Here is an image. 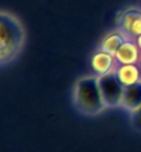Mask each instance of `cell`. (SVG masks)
Returning a JSON list of instances; mask_svg holds the SVG:
<instances>
[{
  "label": "cell",
  "instance_id": "9c48e42d",
  "mask_svg": "<svg viewBox=\"0 0 141 152\" xmlns=\"http://www.w3.org/2000/svg\"><path fill=\"white\" fill-rule=\"evenodd\" d=\"M116 75L121 80V83L127 87L132 84L137 83L141 80V71L137 66V64H127V65H118L116 66Z\"/></svg>",
  "mask_w": 141,
  "mask_h": 152
},
{
  "label": "cell",
  "instance_id": "8fae6325",
  "mask_svg": "<svg viewBox=\"0 0 141 152\" xmlns=\"http://www.w3.org/2000/svg\"><path fill=\"white\" fill-rule=\"evenodd\" d=\"M141 35V20H138L133 25V28L130 31V37H138Z\"/></svg>",
  "mask_w": 141,
  "mask_h": 152
},
{
  "label": "cell",
  "instance_id": "5b68a950",
  "mask_svg": "<svg viewBox=\"0 0 141 152\" xmlns=\"http://www.w3.org/2000/svg\"><path fill=\"white\" fill-rule=\"evenodd\" d=\"M90 64H91V68H93L94 73L100 76V75H104V73L111 72L113 69H116L118 62L115 56L102 51V50H98L97 53L93 54Z\"/></svg>",
  "mask_w": 141,
  "mask_h": 152
},
{
  "label": "cell",
  "instance_id": "8992f818",
  "mask_svg": "<svg viewBox=\"0 0 141 152\" xmlns=\"http://www.w3.org/2000/svg\"><path fill=\"white\" fill-rule=\"evenodd\" d=\"M122 108H125L129 112H136L141 107V80L137 83L125 87L123 98H122Z\"/></svg>",
  "mask_w": 141,
  "mask_h": 152
},
{
  "label": "cell",
  "instance_id": "52a82bcc",
  "mask_svg": "<svg viewBox=\"0 0 141 152\" xmlns=\"http://www.w3.org/2000/svg\"><path fill=\"white\" fill-rule=\"evenodd\" d=\"M129 39L130 37L125 32H122L121 29L119 31H112V32L107 33L102 37V40H101V43H100V50L115 56L119 51V48L123 46V43Z\"/></svg>",
  "mask_w": 141,
  "mask_h": 152
},
{
  "label": "cell",
  "instance_id": "7a4b0ae2",
  "mask_svg": "<svg viewBox=\"0 0 141 152\" xmlns=\"http://www.w3.org/2000/svg\"><path fill=\"white\" fill-rule=\"evenodd\" d=\"M73 101L77 111L85 115H97L107 108L101 94L98 75L83 76L77 80L75 84Z\"/></svg>",
  "mask_w": 141,
  "mask_h": 152
},
{
  "label": "cell",
  "instance_id": "277c9868",
  "mask_svg": "<svg viewBox=\"0 0 141 152\" xmlns=\"http://www.w3.org/2000/svg\"><path fill=\"white\" fill-rule=\"evenodd\" d=\"M118 65H127V64H138L141 61V48L138 47L137 42L126 40L123 46L119 48V51L115 54Z\"/></svg>",
  "mask_w": 141,
  "mask_h": 152
},
{
  "label": "cell",
  "instance_id": "7c38bea8",
  "mask_svg": "<svg viewBox=\"0 0 141 152\" xmlns=\"http://www.w3.org/2000/svg\"><path fill=\"white\" fill-rule=\"evenodd\" d=\"M136 42H137V44H138V47H140V48H141V35H140V36H138V37H137V40H136Z\"/></svg>",
  "mask_w": 141,
  "mask_h": 152
},
{
  "label": "cell",
  "instance_id": "30bf717a",
  "mask_svg": "<svg viewBox=\"0 0 141 152\" xmlns=\"http://www.w3.org/2000/svg\"><path fill=\"white\" fill-rule=\"evenodd\" d=\"M132 119H133V126L137 130H141V107L136 111V112L132 113Z\"/></svg>",
  "mask_w": 141,
  "mask_h": 152
},
{
  "label": "cell",
  "instance_id": "3957f363",
  "mask_svg": "<svg viewBox=\"0 0 141 152\" xmlns=\"http://www.w3.org/2000/svg\"><path fill=\"white\" fill-rule=\"evenodd\" d=\"M98 83H100L101 94L107 107H118L122 104L125 86L121 83L115 69L98 76Z\"/></svg>",
  "mask_w": 141,
  "mask_h": 152
},
{
  "label": "cell",
  "instance_id": "ba28073f",
  "mask_svg": "<svg viewBox=\"0 0 141 152\" xmlns=\"http://www.w3.org/2000/svg\"><path fill=\"white\" fill-rule=\"evenodd\" d=\"M138 20H141V8L129 7V8H126V10L119 12V15H118V18H116L118 28L130 37V31H132L133 25L136 24Z\"/></svg>",
  "mask_w": 141,
  "mask_h": 152
},
{
  "label": "cell",
  "instance_id": "6da1fadb",
  "mask_svg": "<svg viewBox=\"0 0 141 152\" xmlns=\"http://www.w3.org/2000/svg\"><path fill=\"white\" fill-rule=\"evenodd\" d=\"M25 29L18 18L7 11L0 14V62L6 65L18 56L24 46Z\"/></svg>",
  "mask_w": 141,
  "mask_h": 152
}]
</instances>
